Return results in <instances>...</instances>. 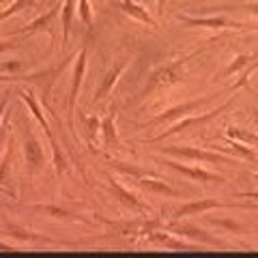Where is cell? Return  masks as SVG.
<instances>
[{
    "label": "cell",
    "instance_id": "10",
    "mask_svg": "<svg viewBox=\"0 0 258 258\" xmlns=\"http://www.w3.org/2000/svg\"><path fill=\"white\" fill-rule=\"evenodd\" d=\"M179 20L189 24V26H207V28H226V26H241L237 22H228L226 18H187L179 15Z\"/></svg>",
    "mask_w": 258,
    "mask_h": 258
},
{
    "label": "cell",
    "instance_id": "29",
    "mask_svg": "<svg viewBox=\"0 0 258 258\" xmlns=\"http://www.w3.org/2000/svg\"><path fill=\"white\" fill-rule=\"evenodd\" d=\"M164 3H166V0H157V7H159V13H164Z\"/></svg>",
    "mask_w": 258,
    "mask_h": 258
},
{
    "label": "cell",
    "instance_id": "20",
    "mask_svg": "<svg viewBox=\"0 0 258 258\" xmlns=\"http://www.w3.org/2000/svg\"><path fill=\"white\" fill-rule=\"evenodd\" d=\"M176 232L179 235H187V237H194V239H198V241H203V243H213V239H209L207 235L200 228H176Z\"/></svg>",
    "mask_w": 258,
    "mask_h": 258
},
{
    "label": "cell",
    "instance_id": "28",
    "mask_svg": "<svg viewBox=\"0 0 258 258\" xmlns=\"http://www.w3.org/2000/svg\"><path fill=\"white\" fill-rule=\"evenodd\" d=\"M15 47H18V43H15V41H0V54L9 52V50H15Z\"/></svg>",
    "mask_w": 258,
    "mask_h": 258
},
{
    "label": "cell",
    "instance_id": "24",
    "mask_svg": "<svg viewBox=\"0 0 258 258\" xmlns=\"http://www.w3.org/2000/svg\"><path fill=\"white\" fill-rule=\"evenodd\" d=\"M7 232H9L11 237L22 239V241H39V239H41V237H37V235H28V232H24V230L13 228V226H7Z\"/></svg>",
    "mask_w": 258,
    "mask_h": 258
},
{
    "label": "cell",
    "instance_id": "25",
    "mask_svg": "<svg viewBox=\"0 0 258 258\" xmlns=\"http://www.w3.org/2000/svg\"><path fill=\"white\" fill-rule=\"evenodd\" d=\"M247 60H249V56H239L237 58V62H232L228 69H226V74H235V71H239L243 64H247Z\"/></svg>",
    "mask_w": 258,
    "mask_h": 258
},
{
    "label": "cell",
    "instance_id": "21",
    "mask_svg": "<svg viewBox=\"0 0 258 258\" xmlns=\"http://www.w3.org/2000/svg\"><path fill=\"white\" fill-rule=\"evenodd\" d=\"M52 71H43V74H35V76H0V82H20V80H35V78H45Z\"/></svg>",
    "mask_w": 258,
    "mask_h": 258
},
{
    "label": "cell",
    "instance_id": "5",
    "mask_svg": "<svg viewBox=\"0 0 258 258\" xmlns=\"http://www.w3.org/2000/svg\"><path fill=\"white\" fill-rule=\"evenodd\" d=\"M211 97H200V99H194V101H187V103H181V106H176V108H172V110H168V112H164V114H159V116H155L153 118V123H170V120H174V118H179V116H185V114H189V112H194V110H198L203 103H207Z\"/></svg>",
    "mask_w": 258,
    "mask_h": 258
},
{
    "label": "cell",
    "instance_id": "32",
    "mask_svg": "<svg viewBox=\"0 0 258 258\" xmlns=\"http://www.w3.org/2000/svg\"><path fill=\"white\" fill-rule=\"evenodd\" d=\"M0 3H3V0H0Z\"/></svg>",
    "mask_w": 258,
    "mask_h": 258
},
{
    "label": "cell",
    "instance_id": "31",
    "mask_svg": "<svg viewBox=\"0 0 258 258\" xmlns=\"http://www.w3.org/2000/svg\"><path fill=\"white\" fill-rule=\"evenodd\" d=\"M249 198H256V200H258V194H252V196H249Z\"/></svg>",
    "mask_w": 258,
    "mask_h": 258
},
{
    "label": "cell",
    "instance_id": "7",
    "mask_svg": "<svg viewBox=\"0 0 258 258\" xmlns=\"http://www.w3.org/2000/svg\"><path fill=\"white\" fill-rule=\"evenodd\" d=\"M125 67H127V60H123V62H118L116 64V67L114 69H112L110 71V74L106 76V78H103V82H101V86L99 88H97V93H95V97H93V103H99L101 99H103V97H106L110 91H112V86H114L116 84V80L120 78V76H123V71H125Z\"/></svg>",
    "mask_w": 258,
    "mask_h": 258
},
{
    "label": "cell",
    "instance_id": "16",
    "mask_svg": "<svg viewBox=\"0 0 258 258\" xmlns=\"http://www.w3.org/2000/svg\"><path fill=\"white\" fill-rule=\"evenodd\" d=\"M32 5H37V0H13V3L7 7L5 11H0V22L7 20V18H11V15H15V13L24 11V9H28V7H32Z\"/></svg>",
    "mask_w": 258,
    "mask_h": 258
},
{
    "label": "cell",
    "instance_id": "14",
    "mask_svg": "<svg viewBox=\"0 0 258 258\" xmlns=\"http://www.w3.org/2000/svg\"><path fill=\"white\" fill-rule=\"evenodd\" d=\"M138 187L147 189V191H153V194H166V196H179V191H176V189L168 187V185H166V183H161V181H153V179H140V181H138Z\"/></svg>",
    "mask_w": 258,
    "mask_h": 258
},
{
    "label": "cell",
    "instance_id": "22",
    "mask_svg": "<svg viewBox=\"0 0 258 258\" xmlns=\"http://www.w3.org/2000/svg\"><path fill=\"white\" fill-rule=\"evenodd\" d=\"M80 18L86 26H93V18H91V5H88V0H80Z\"/></svg>",
    "mask_w": 258,
    "mask_h": 258
},
{
    "label": "cell",
    "instance_id": "12",
    "mask_svg": "<svg viewBox=\"0 0 258 258\" xmlns=\"http://www.w3.org/2000/svg\"><path fill=\"white\" fill-rule=\"evenodd\" d=\"M18 95L22 97L24 101L28 103V108H30V112H32V116H35V118L39 120V123H41V127L45 129V134H47V138H50V140H54V134H52V129H50V125H47V120L43 118V112H41V108L37 106V101H35V97H32V93H30V91H20Z\"/></svg>",
    "mask_w": 258,
    "mask_h": 258
},
{
    "label": "cell",
    "instance_id": "11",
    "mask_svg": "<svg viewBox=\"0 0 258 258\" xmlns=\"http://www.w3.org/2000/svg\"><path fill=\"white\" fill-rule=\"evenodd\" d=\"M58 9H60V5H56L54 9H50L45 15H39L37 20H32L28 26L22 28L20 32H22V35H30V32H37V30H52V22L56 18V13H58Z\"/></svg>",
    "mask_w": 258,
    "mask_h": 258
},
{
    "label": "cell",
    "instance_id": "15",
    "mask_svg": "<svg viewBox=\"0 0 258 258\" xmlns=\"http://www.w3.org/2000/svg\"><path fill=\"white\" fill-rule=\"evenodd\" d=\"M74 11H76V0H64V7H62V45H67Z\"/></svg>",
    "mask_w": 258,
    "mask_h": 258
},
{
    "label": "cell",
    "instance_id": "19",
    "mask_svg": "<svg viewBox=\"0 0 258 258\" xmlns=\"http://www.w3.org/2000/svg\"><path fill=\"white\" fill-rule=\"evenodd\" d=\"M112 187H114V189H116V194H118V196H120V198H123V200H125V203H127V205H132L134 209H142V203H140V200H138V198H136V196H132V194H127V191H125L123 187H120V185H118L116 181H112Z\"/></svg>",
    "mask_w": 258,
    "mask_h": 258
},
{
    "label": "cell",
    "instance_id": "13",
    "mask_svg": "<svg viewBox=\"0 0 258 258\" xmlns=\"http://www.w3.org/2000/svg\"><path fill=\"white\" fill-rule=\"evenodd\" d=\"M120 9H123L125 13H129L132 18L140 20V22H144V24H149V26H155V22L151 20V15L147 13V9H142L140 5L132 3V0H120Z\"/></svg>",
    "mask_w": 258,
    "mask_h": 258
},
{
    "label": "cell",
    "instance_id": "26",
    "mask_svg": "<svg viewBox=\"0 0 258 258\" xmlns=\"http://www.w3.org/2000/svg\"><path fill=\"white\" fill-rule=\"evenodd\" d=\"M0 69H3V71H9V74H13V71H18V69H22V62H20V60L3 62V64H0Z\"/></svg>",
    "mask_w": 258,
    "mask_h": 258
},
{
    "label": "cell",
    "instance_id": "3",
    "mask_svg": "<svg viewBox=\"0 0 258 258\" xmlns=\"http://www.w3.org/2000/svg\"><path fill=\"white\" fill-rule=\"evenodd\" d=\"M24 138H26V161H28V172L35 174L43 166V151L39 147L37 138L32 136V129L26 125L24 129Z\"/></svg>",
    "mask_w": 258,
    "mask_h": 258
},
{
    "label": "cell",
    "instance_id": "1",
    "mask_svg": "<svg viewBox=\"0 0 258 258\" xmlns=\"http://www.w3.org/2000/svg\"><path fill=\"white\" fill-rule=\"evenodd\" d=\"M166 153L176 157H189V159H200V161H211V164H235L232 159L217 155V153H209V151H200V149H179V147H170L166 149Z\"/></svg>",
    "mask_w": 258,
    "mask_h": 258
},
{
    "label": "cell",
    "instance_id": "23",
    "mask_svg": "<svg viewBox=\"0 0 258 258\" xmlns=\"http://www.w3.org/2000/svg\"><path fill=\"white\" fill-rule=\"evenodd\" d=\"M228 138H239V140H247V142H258V136L247 134V132H239V129H228Z\"/></svg>",
    "mask_w": 258,
    "mask_h": 258
},
{
    "label": "cell",
    "instance_id": "30",
    "mask_svg": "<svg viewBox=\"0 0 258 258\" xmlns=\"http://www.w3.org/2000/svg\"><path fill=\"white\" fill-rule=\"evenodd\" d=\"M7 249H13V247L7 245V243H0V252H7Z\"/></svg>",
    "mask_w": 258,
    "mask_h": 258
},
{
    "label": "cell",
    "instance_id": "9",
    "mask_svg": "<svg viewBox=\"0 0 258 258\" xmlns=\"http://www.w3.org/2000/svg\"><path fill=\"white\" fill-rule=\"evenodd\" d=\"M217 207H224V205L217 203V200H196V203H187V205L179 207L174 211V217L176 220H181V217H185V215L205 213V211H209V209H217Z\"/></svg>",
    "mask_w": 258,
    "mask_h": 258
},
{
    "label": "cell",
    "instance_id": "17",
    "mask_svg": "<svg viewBox=\"0 0 258 258\" xmlns=\"http://www.w3.org/2000/svg\"><path fill=\"white\" fill-rule=\"evenodd\" d=\"M11 157H13V136H9V147L5 149V155L0 159V185L7 181V174H9L11 168Z\"/></svg>",
    "mask_w": 258,
    "mask_h": 258
},
{
    "label": "cell",
    "instance_id": "8",
    "mask_svg": "<svg viewBox=\"0 0 258 258\" xmlns=\"http://www.w3.org/2000/svg\"><path fill=\"white\" fill-rule=\"evenodd\" d=\"M166 164L170 166L172 170L181 172V174H185V176H189V179H196V181H205V183H211V181H215V183H222V181H224L222 176H215V174L207 172V170H200V168H189V166H181V164H176V161H166Z\"/></svg>",
    "mask_w": 258,
    "mask_h": 258
},
{
    "label": "cell",
    "instance_id": "18",
    "mask_svg": "<svg viewBox=\"0 0 258 258\" xmlns=\"http://www.w3.org/2000/svg\"><path fill=\"white\" fill-rule=\"evenodd\" d=\"M103 136H106V147H112L116 142V129H114V114L103 120Z\"/></svg>",
    "mask_w": 258,
    "mask_h": 258
},
{
    "label": "cell",
    "instance_id": "4",
    "mask_svg": "<svg viewBox=\"0 0 258 258\" xmlns=\"http://www.w3.org/2000/svg\"><path fill=\"white\" fill-rule=\"evenodd\" d=\"M185 60H187V58H181V60H176V62H172V64H168V67H164V69H159L157 74H153L151 80H149V84L144 86L142 95L147 97L149 93H153V91H155V88H159L161 84H170V82H174V71H176V67H181Z\"/></svg>",
    "mask_w": 258,
    "mask_h": 258
},
{
    "label": "cell",
    "instance_id": "2",
    "mask_svg": "<svg viewBox=\"0 0 258 258\" xmlns=\"http://www.w3.org/2000/svg\"><path fill=\"white\" fill-rule=\"evenodd\" d=\"M226 108H230V103H224V106H220L217 110H213V112H207V114H203V116H194V118H187V120H183V123H176L172 129H168V132H164L161 136H157V138H153L151 142H159V140H164V138H168V136H172V134H179V132H185V129H189V127H196V125H205V123H209L211 118H215L220 112H224Z\"/></svg>",
    "mask_w": 258,
    "mask_h": 258
},
{
    "label": "cell",
    "instance_id": "27",
    "mask_svg": "<svg viewBox=\"0 0 258 258\" xmlns=\"http://www.w3.org/2000/svg\"><path fill=\"white\" fill-rule=\"evenodd\" d=\"M37 209H41V211H45V213H52L54 217H67V211L56 209V207H37Z\"/></svg>",
    "mask_w": 258,
    "mask_h": 258
},
{
    "label": "cell",
    "instance_id": "6",
    "mask_svg": "<svg viewBox=\"0 0 258 258\" xmlns=\"http://www.w3.org/2000/svg\"><path fill=\"white\" fill-rule=\"evenodd\" d=\"M84 69H86V50L78 54L76 71H74V82H71V91H69V123H71V118H74V108H76L80 84H82V78H84Z\"/></svg>",
    "mask_w": 258,
    "mask_h": 258
}]
</instances>
